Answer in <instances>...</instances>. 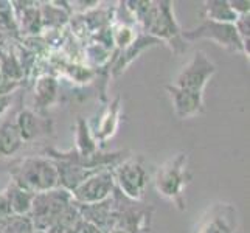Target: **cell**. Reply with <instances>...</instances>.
Segmentation results:
<instances>
[{"label": "cell", "mask_w": 250, "mask_h": 233, "mask_svg": "<svg viewBox=\"0 0 250 233\" xmlns=\"http://www.w3.org/2000/svg\"><path fill=\"white\" fill-rule=\"evenodd\" d=\"M216 72H218L216 64L211 63L210 58L202 50H197L193 55V58L179 70L172 85H176V87L182 90L204 95L207 83L210 81V78Z\"/></svg>", "instance_id": "cell-6"}, {"label": "cell", "mask_w": 250, "mask_h": 233, "mask_svg": "<svg viewBox=\"0 0 250 233\" xmlns=\"http://www.w3.org/2000/svg\"><path fill=\"white\" fill-rule=\"evenodd\" d=\"M157 44H160V41L149 36V34H140V36H137L131 44L122 50L120 56L115 58L114 65L110 67L112 75L114 76L122 75L126 70V67L131 64L134 59L142 53V51H145L146 48H149L152 45H157Z\"/></svg>", "instance_id": "cell-11"}, {"label": "cell", "mask_w": 250, "mask_h": 233, "mask_svg": "<svg viewBox=\"0 0 250 233\" xmlns=\"http://www.w3.org/2000/svg\"><path fill=\"white\" fill-rule=\"evenodd\" d=\"M36 101H34V107L38 110H42L44 107H48L51 103L56 100V93H58V84L56 80L50 75H44L38 80L36 87Z\"/></svg>", "instance_id": "cell-14"}, {"label": "cell", "mask_w": 250, "mask_h": 233, "mask_svg": "<svg viewBox=\"0 0 250 233\" xmlns=\"http://www.w3.org/2000/svg\"><path fill=\"white\" fill-rule=\"evenodd\" d=\"M167 90L171 97L172 109L174 114L180 120H187L196 115H201L204 112V95L193 93L188 90H182L176 85H167Z\"/></svg>", "instance_id": "cell-9"}, {"label": "cell", "mask_w": 250, "mask_h": 233, "mask_svg": "<svg viewBox=\"0 0 250 233\" xmlns=\"http://www.w3.org/2000/svg\"><path fill=\"white\" fill-rule=\"evenodd\" d=\"M202 21H213L222 23H236L238 14L231 10L227 0H207L199 13Z\"/></svg>", "instance_id": "cell-13"}, {"label": "cell", "mask_w": 250, "mask_h": 233, "mask_svg": "<svg viewBox=\"0 0 250 233\" xmlns=\"http://www.w3.org/2000/svg\"><path fill=\"white\" fill-rule=\"evenodd\" d=\"M16 126L19 129L22 140H31L41 134H48L51 131L50 122L38 117L33 110H22L16 118Z\"/></svg>", "instance_id": "cell-12"}, {"label": "cell", "mask_w": 250, "mask_h": 233, "mask_svg": "<svg viewBox=\"0 0 250 233\" xmlns=\"http://www.w3.org/2000/svg\"><path fill=\"white\" fill-rule=\"evenodd\" d=\"M239 214L233 204L214 202L197 221L194 233H238Z\"/></svg>", "instance_id": "cell-7"}, {"label": "cell", "mask_w": 250, "mask_h": 233, "mask_svg": "<svg viewBox=\"0 0 250 233\" xmlns=\"http://www.w3.org/2000/svg\"><path fill=\"white\" fill-rule=\"evenodd\" d=\"M193 174L188 169V155L179 152L168 159L154 174V185L160 196L171 201L179 210H185V188L191 182Z\"/></svg>", "instance_id": "cell-1"}, {"label": "cell", "mask_w": 250, "mask_h": 233, "mask_svg": "<svg viewBox=\"0 0 250 233\" xmlns=\"http://www.w3.org/2000/svg\"><path fill=\"white\" fill-rule=\"evenodd\" d=\"M0 233H3V232H0Z\"/></svg>", "instance_id": "cell-19"}, {"label": "cell", "mask_w": 250, "mask_h": 233, "mask_svg": "<svg viewBox=\"0 0 250 233\" xmlns=\"http://www.w3.org/2000/svg\"><path fill=\"white\" fill-rule=\"evenodd\" d=\"M114 184L115 179L112 168L101 169L98 172H95L93 176L85 179L83 184H80L72 191V194L80 205L100 204L109 199V194L114 190Z\"/></svg>", "instance_id": "cell-8"}, {"label": "cell", "mask_w": 250, "mask_h": 233, "mask_svg": "<svg viewBox=\"0 0 250 233\" xmlns=\"http://www.w3.org/2000/svg\"><path fill=\"white\" fill-rule=\"evenodd\" d=\"M172 6H174V2H169V0L154 2L151 19L146 23L143 31L159 39L160 42H165L172 53L180 56L187 51L188 45L182 38V30H180L174 17V8Z\"/></svg>", "instance_id": "cell-3"}, {"label": "cell", "mask_w": 250, "mask_h": 233, "mask_svg": "<svg viewBox=\"0 0 250 233\" xmlns=\"http://www.w3.org/2000/svg\"><path fill=\"white\" fill-rule=\"evenodd\" d=\"M14 184L31 194L53 191L59 187V171L55 162L42 157H28L13 169Z\"/></svg>", "instance_id": "cell-2"}, {"label": "cell", "mask_w": 250, "mask_h": 233, "mask_svg": "<svg viewBox=\"0 0 250 233\" xmlns=\"http://www.w3.org/2000/svg\"><path fill=\"white\" fill-rule=\"evenodd\" d=\"M76 148H78V157L89 159L97 154L98 143L92 137L90 127L87 126L84 118H78L76 123Z\"/></svg>", "instance_id": "cell-15"}, {"label": "cell", "mask_w": 250, "mask_h": 233, "mask_svg": "<svg viewBox=\"0 0 250 233\" xmlns=\"http://www.w3.org/2000/svg\"><path fill=\"white\" fill-rule=\"evenodd\" d=\"M230 3V6H231V10H233L238 16H246V14H249V6H250V3L249 2H229Z\"/></svg>", "instance_id": "cell-18"}, {"label": "cell", "mask_w": 250, "mask_h": 233, "mask_svg": "<svg viewBox=\"0 0 250 233\" xmlns=\"http://www.w3.org/2000/svg\"><path fill=\"white\" fill-rule=\"evenodd\" d=\"M112 171H114V179L118 182L125 196L129 199L140 201L151 177L143 155H131L120 162Z\"/></svg>", "instance_id": "cell-4"}, {"label": "cell", "mask_w": 250, "mask_h": 233, "mask_svg": "<svg viewBox=\"0 0 250 233\" xmlns=\"http://www.w3.org/2000/svg\"><path fill=\"white\" fill-rule=\"evenodd\" d=\"M13 3L10 2H0V30L3 31H17L16 17L13 16Z\"/></svg>", "instance_id": "cell-17"}, {"label": "cell", "mask_w": 250, "mask_h": 233, "mask_svg": "<svg viewBox=\"0 0 250 233\" xmlns=\"http://www.w3.org/2000/svg\"><path fill=\"white\" fill-rule=\"evenodd\" d=\"M120 109H122V98L117 97L101 114L98 125L90 129L92 137L97 143H104L110 137H114L120 123Z\"/></svg>", "instance_id": "cell-10"}, {"label": "cell", "mask_w": 250, "mask_h": 233, "mask_svg": "<svg viewBox=\"0 0 250 233\" xmlns=\"http://www.w3.org/2000/svg\"><path fill=\"white\" fill-rule=\"evenodd\" d=\"M182 38L185 42H193L197 39H210L224 48L236 51V53H243L249 58V50L244 47L243 41H241L235 23L202 21V23L197 25L196 28L182 31Z\"/></svg>", "instance_id": "cell-5"}, {"label": "cell", "mask_w": 250, "mask_h": 233, "mask_svg": "<svg viewBox=\"0 0 250 233\" xmlns=\"http://www.w3.org/2000/svg\"><path fill=\"white\" fill-rule=\"evenodd\" d=\"M23 143L19 129L14 123L6 122L0 127V155H13Z\"/></svg>", "instance_id": "cell-16"}]
</instances>
